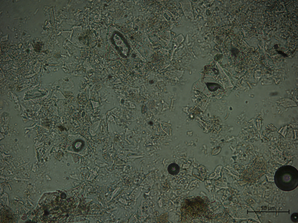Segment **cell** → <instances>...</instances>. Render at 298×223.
Returning <instances> with one entry per match:
<instances>
[{"label": "cell", "mask_w": 298, "mask_h": 223, "mask_svg": "<svg viewBox=\"0 0 298 223\" xmlns=\"http://www.w3.org/2000/svg\"><path fill=\"white\" fill-rule=\"evenodd\" d=\"M182 216L187 222L203 221L210 217L208 201L200 196L188 198L182 206Z\"/></svg>", "instance_id": "6da1fadb"}, {"label": "cell", "mask_w": 298, "mask_h": 223, "mask_svg": "<svg viewBox=\"0 0 298 223\" xmlns=\"http://www.w3.org/2000/svg\"><path fill=\"white\" fill-rule=\"evenodd\" d=\"M168 172L172 175H175L177 174L180 171V167L177 164L174 163H172L168 166L167 168Z\"/></svg>", "instance_id": "7a4b0ae2"}]
</instances>
